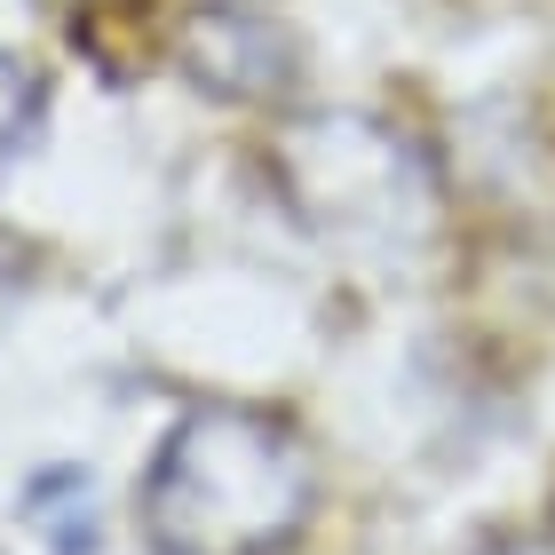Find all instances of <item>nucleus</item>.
<instances>
[{
  "label": "nucleus",
  "mask_w": 555,
  "mask_h": 555,
  "mask_svg": "<svg viewBox=\"0 0 555 555\" xmlns=\"http://www.w3.org/2000/svg\"><path fill=\"white\" fill-rule=\"evenodd\" d=\"M318 500L301 428L270 405H191L143 476L151 555H278Z\"/></svg>",
  "instance_id": "obj_1"
},
{
  "label": "nucleus",
  "mask_w": 555,
  "mask_h": 555,
  "mask_svg": "<svg viewBox=\"0 0 555 555\" xmlns=\"http://www.w3.org/2000/svg\"><path fill=\"white\" fill-rule=\"evenodd\" d=\"M278 191L341 255H405L437 231V175L413 135L365 112H310L278 128Z\"/></svg>",
  "instance_id": "obj_2"
},
{
  "label": "nucleus",
  "mask_w": 555,
  "mask_h": 555,
  "mask_svg": "<svg viewBox=\"0 0 555 555\" xmlns=\"http://www.w3.org/2000/svg\"><path fill=\"white\" fill-rule=\"evenodd\" d=\"M167 56L198 95L238 104V112L286 104L301 88V40L255 0H191L167 24Z\"/></svg>",
  "instance_id": "obj_3"
},
{
  "label": "nucleus",
  "mask_w": 555,
  "mask_h": 555,
  "mask_svg": "<svg viewBox=\"0 0 555 555\" xmlns=\"http://www.w3.org/2000/svg\"><path fill=\"white\" fill-rule=\"evenodd\" d=\"M24 524H33V540L48 555H95V540H104V508H95L88 468L33 476V492H24Z\"/></svg>",
  "instance_id": "obj_4"
},
{
  "label": "nucleus",
  "mask_w": 555,
  "mask_h": 555,
  "mask_svg": "<svg viewBox=\"0 0 555 555\" xmlns=\"http://www.w3.org/2000/svg\"><path fill=\"white\" fill-rule=\"evenodd\" d=\"M40 104H48L40 72H33V64H16V56H0V175H9V159L24 151V135H33Z\"/></svg>",
  "instance_id": "obj_5"
},
{
  "label": "nucleus",
  "mask_w": 555,
  "mask_h": 555,
  "mask_svg": "<svg viewBox=\"0 0 555 555\" xmlns=\"http://www.w3.org/2000/svg\"><path fill=\"white\" fill-rule=\"evenodd\" d=\"M16 294H24V262H16V246H0V318L16 310Z\"/></svg>",
  "instance_id": "obj_6"
},
{
  "label": "nucleus",
  "mask_w": 555,
  "mask_h": 555,
  "mask_svg": "<svg viewBox=\"0 0 555 555\" xmlns=\"http://www.w3.org/2000/svg\"><path fill=\"white\" fill-rule=\"evenodd\" d=\"M468 555H555V547H540V540H516V532H500V540L468 547Z\"/></svg>",
  "instance_id": "obj_7"
}]
</instances>
